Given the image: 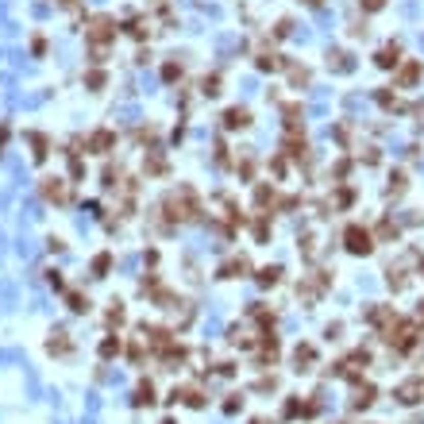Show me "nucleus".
Here are the masks:
<instances>
[{
  "mask_svg": "<svg viewBox=\"0 0 424 424\" xmlns=\"http://www.w3.org/2000/svg\"><path fill=\"white\" fill-rule=\"evenodd\" d=\"M378 66H397V46H386L378 54Z\"/></svg>",
  "mask_w": 424,
  "mask_h": 424,
  "instance_id": "obj_3",
  "label": "nucleus"
},
{
  "mask_svg": "<svg viewBox=\"0 0 424 424\" xmlns=\"http://www.w3.org/2000/svg\"><path fill=\"white\" fill-rule=\"evenodd\" d=\"M243 123H247V112H243V108H232V112H228V128H243Z\"/></svg>",
  "mask_w": 424,
  "mask_h": 424,
  "instance_id": "obj_4",
  "label": "nucleus"
},
{
  "mask_svg": "<svg viewBox=\"0 0 424 424\" xmlns=\"http://www.w3.org/2000/svg\"><path fill=\"white\" fill-rule=\"evenodd\" d=\"M382 4H386V0H363V8H366V12H374V8H382Z\"/></svg>",
  "mask_w": 424,
  "mask_h": 424,
  "instance_id": "obj_6",
  "label": "nucleus"
},
{
  "mask_svg": "<svg viewBox=\"0 0 424 424\" xmlns=\"http://www.w3.org/2000/svg\"><path fill=\"white\" fill-rule=\"evenodd\" d=\"M343 239H347V251H351V255H370V247H374V243H370V232H366V228H359V224L347 228Z\"/></svg>",
  "mask_w": 424,
  "mask_h": 424,
  "instance_id": "obj_1",
  "label": "nucleus"
},
{
  "mask_svg": "<svg viewBox=\"0 0 424 424\" xmlns=\"http://www.w3.org/2000/svg\"><path fill=\"white\" fill-rule=\"evenodd\" d=\"M278 282V270H262V286H274Z\"/></svg>",
  "mask_w": 424,
  "mask_h": 424,
  "instance_id": "obj_5",
  "label": "nucleus"
},
{
  "mask_svg": "<svg viewBox=\"0 0 424 424\" xmlns=\"http://www.w3.org/2000/svg\"><path fill=\"white\" fill-rule=\"evenodd\" d=\"M46 197H54V201H62V205H66V197H69V193H66V185H58V182L51 178V185H46Z\"/></svg>",
  "mask_w": 424,
  "mask_h": 424,
  "instance_id": "obj_2",
  "label": "nucleus"
}]
</instances>
